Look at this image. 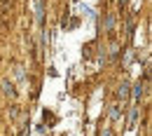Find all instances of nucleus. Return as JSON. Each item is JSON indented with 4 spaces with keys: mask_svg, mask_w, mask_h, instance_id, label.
<instances>
[{
    "mask_svg": "<svg viewBox=\"0 0 152 136\" xmlns=\"http://www.w3.org/2000/svg\"><path fill=\"white\" fill-rule=\"evenodd\" d=\"M133 96H136V99H140V96H143V85H140V82H138V85L133 87Z\"/></svg>",
    "mask_w": 152,
    "mask_h": 136,
    "instance_id": "1",
    "label": "nucleus"
},
{
    "mask_svg": "<svg viewBox=\"0 0 152 136\" xmlns=\"http://www.w3.org/2000/svg\"><path fill=\"white\" fill-rule=\"evenodd\" d=\"M126 94H129V85H126V82H122V87H119V96L124 99Z\"/></svg>",
    "mask_w": 152,
    "mask_h": 136,
    "instance_id": "2",
    "label": "nucleus"
},
{
    "mask_svg": "<svg viewBox=\"0 0 152 136\" xmlns=\"http://www.w3.org/2000/svg\"><path fill=\"white\" fill-rule=\"evenodd\" d=\"M5 92H7V94H12V96H14V87H12V85H10V82H5Z\"/></svg>",
    "mask_w": 152,
    "mask_h": 136,
    "instance_id": "3",
    "label": "nucleus"
},
{
    "mask_svg": "<svg viewBox=\"0 0 152 136\" xmlns=\"http://www.w3.org/2000/svg\"><path fill=\"white\" fill-rule=\"evenodd\" d=\"M103 136H113V132H110V129H105V134H103Z\"/></svg>",
    "mask_w": 152,
    "mask_h": 136,
    "instance_id": "4",
    "label": "nucleus"
},
{
    "mask_svg": "<svg viewBox=\"0 0 152 136\" xmlns=\"http://www.w3.org/2000/svg\"><path fill=\"white\" fill-rule=\"evenodd\" d=\"M122 2H126V0H122Z\"/></svg>",
    "mask_w": 152,
    "mask_h": 136,
    "instance_id": "5",
    "label": "nucleus"
}]
</instances>
